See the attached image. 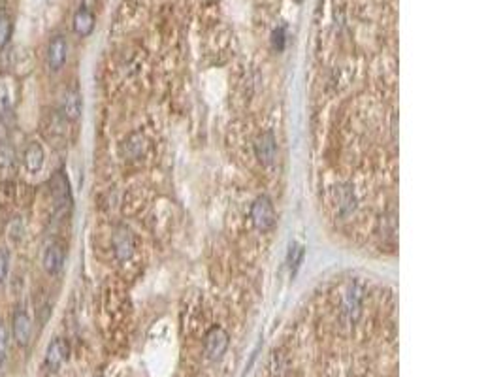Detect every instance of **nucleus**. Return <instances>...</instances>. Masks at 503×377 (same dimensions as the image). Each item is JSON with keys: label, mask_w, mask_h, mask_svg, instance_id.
I'll use <instances>...</instances> for the list:
<instances>
[{"label": "nucleus", "mask_w": 503, "mask_h": 377, "mask_svg": "<svg viewBox=\"0 0 503 377\" xmlns=\"http://www.w3.org/2000/svg\"><path fill=\"white\" fill-rule=\"evenodd\" d=\"M50 196H51V204L55 207L57 215L64 217L72 212V204H74V198H72V189H70V181L66 178L64 170H57L50 179Z\"/></svg>", "instance_id": "f257e3e1"}, {"label": "nucleus", "mask_w": 503, "mask_h": 377, "mask_svg": "<svg viewBox=\"0 0 503 377\" xmlns=\"http://www.w3.org/2000/svg\"><path fill=\"white\" fill-rule=\"evenodd\" d=\"M251 219H253V225L258 230H263V232L274 228V225H276V207H274V202H271L269 196L260 194L253 202V206H251Z\"/></svg>", "instance_id": "f03ea898"}, {"label": "nucleus", "mask_w": 503, "mask_h": 377, "mask_svg": "<svg viewBox=\"0 0 503 377\" xmlns=\"http://www.w3.org/2000/svg\"><path fill=\"white\" fill-rule=\"evenodd\" d=\"M228 343H230V338H228V332L225 328L220 327L212 328V330L206 334V342H204V349H206L207 358H209V360H219L220 356L227 353Z\"/></svg>", "instance_id": "7ed1b4c3"}, {"label": "nucleus", "mask_w": 503, "mask_h": 377, "mask_svg": "<svg viewBox=\"0 0 503 377\" xmlns=\"http://www.w3.org/2000/svg\"><path fill=\"white\" fill-rule=\"evenodd\" d=\"M12 334L17 345L27 347L32 340V320L25 309H17L12 319Z\"/></svg>", "instance_id": "20e7f679"}, {"label": "nucleus", "mask_w": 503, "mask_h": 377, "mask_svg": "<svg viewBox=\"0 0 503 377\" xmlns=\"http://www.w3.org/2000/svg\"><path fill=\"white\" fill-rule=\"evenodd\" d=\"M68 355H70V347H68L66 340L55 338L50 343V347H48V353H45V358H43V366L50 371L61 370V366L66 363Z\"/></svg>", "instance_id": "39448f33"}, {"label": "nucleus", "mask_w": 503, "mask_h": 377, "mask_svg": "<svg viewBox=\"0 0 503 377\" xmlns=\"http://www.w3.org/2000/svg\"><path fill=\"white\" fill-rule=\"evenodd\" d=\"M64 261H66V253H64V247L61 243H50L45 251H43L42 256V266L43 270L48 272L50 276H57L61 274L64 266Z\"/></svg>", "instance_id": "423d86ee"}, {"label": "nucleus", "mask_w": 503, "mask_h": 377, "mask_svg": "<svg viewBox=\"0 0 503 377\" xmlns=\"http://www.w3.org/2000/svg\"><path fill=\"white\" fill-rule=\"evenodd\" d=\"M256 159L263 164H271L277 157V140L271 130H266L256 138L255 142Z\"/></svg>", "instance_id": "0eeeda50"}, {"label": "nucleus", "mask_w": 503, "mask_h": 377, "mask_svg": "<svg viewBox=\"0 0 503 377\" xmlns=\"http://www.w3.org/2000/svg\"><path fill=\"white\" fill-rule=\"evenodd\" d=\"M66 57H68V43L64 40V36H53L48 45V66L53 72H59L66 63Z\"/></svg>", "instance_id": "6e6552de"}, {"label": "nucleus", "mask_w": 503, "mask_h": 377, "mask_svg": "<svg viewBox=\"0 0 503 377\" xmlns=\"http://www.w3.org/2000/svg\"><path fill=\"white\" fill-rule=\"evenodd\" d=\"M114 251L115 256L119 258L121 263L128 261L130 256L134 255V238L130 234V230L127 228H117L114 234Z\"/></svg>", "instance_id": "1a4fd4ad"}, {"label": "nucleus", "mask_w": 503, "mask_h": 377, "mask_svg": "<svg viewBox=\"0 0 503 377\" xmlns=\"http://www.w3.org/2000/svg\"><path fill=\"white\" fill-rule=\"evenodd\" d=\"M81 112H83V100H81V94H79L76 89L66 91L63 100L64 119H68V121H78L79 117H81Z\"/></svg>", "instance_id": "9d476101"}, {"label": "nucleus", "mask_w": 503, "mask_h": 377, "mask_svg": "<svg viewBox=\"0 0 503 377\" xmlns=\"http://www.w3.org/2000/svg\"><path fill=\"white\" fill-rule=\"evenodd\" d=\"M43 147L40 143H29L27 145V150L23 153V164H25V168L30 172V174H38V172L43 168Z\"/></svg>", "instance_id": "9b49d317"}, {"label": "nucleus", "mask_w": 503, "mask_h": 377, "mask_svg": "<svg viewBox=\"0 0 503 377\" xmlns=\"http://www.w3.org/2000/svg\"><path fill=\"white\" fill-rule=\"evenodd\" d=\"M94 30V14L87 6H81L74 15V32L87 38Z\"/></svg>", "instance_id": "f8f14e48"}, {"label": "nucleus", "mask_w": 503, "mask_h": 377, "mask_svg": "<svg viewBox=\"0 0 503 377\" xmlns=\"http://www.w3.org/2000/svg\"><path fill=\"white\" fill-rule=\"evenodd\" d=\"M15 87L10 78H0V115H10L14 112Z\"/></svg>", "instance_id": "ddd939ff"}, {"label": "nucleus", "mask_w": 503, "mask_h": 377, "mask_svg": "<svg viewBox=\"0 0 503 377\" xmlns=\"http://www.w3.org/2000/svg\"><path fill=\"white\" fill-rule=\"evenodd\" d=\"M17 163H15V153L8 145L0 147V179H10L15 174Z\"/></svg>", "instance_id": "4468645a"}, {"label": "nucleus", "mask_w": 503, "mask_h": 377, "mask_svg": "<svg viewBox=\"0 0 503 377\" xmlns=\"http://www.w3.org/2000/svg\"><path fill=\"white\" fill-rule=\"evenodd\" d=\"M360 291L358 289H351L345 296V304H343V312L349 317V320H355L360 314Z\"/></svg>", "instance_id": "2eb2a0df"}, {"label": "nucleus", "mask_w": 503, "mask_h": 377, "mask_svg": "<svg viewBox=\"0 0 503 377\" xmlns=\"http://www.w3.org/2000/svg\"><path fill=\"white\" fill-rule=\"evenodd\" d=\"M14 34V21L6 12H0V50H4Z\"/></svg>", "instance_id": "dca6fc26"}, {"label": "nucleus", "mask_w": 503, "mask_h": 377, "mask_svg": "<svg viewBox=\"0 0 503 377\" xmlns=\"http://www.w3.org/2000/svg\"><path fill=\"white\" fill-rule=\"evenodd\" d=\"M304 255H305L304 245H302V243H292L291 249H289V255H287V264H289V268H291V276H296L300 264L304 263Z\"/></svg>", "instance_id": "f3484780"}, {"label": "nucleus", "mask_w": 503, "mask_h": 377, "mask_svg": "<svg viewBox=\"0 0 503 377\" xmlns=\"http://www.w3.org/2000/svg\"><path fill=\"white\" fill-rule=\"evenodd\" d=\"M10 272V251L6 247H0V285L4 283Z\"/></svg>", "instance_id": "a211bd4d"}, {"label": "nucleus", "mask_w": 503, "mask_h": 377, "mask_svg": "<svg viewBox=\"0 0 503 377\" xmlns=\"http://www.w3.org/2000/svg\"><path fill=\"white\" fill-rule=\"evenodd\" d=\"M340 210L343 214H351L355 210V196H353V192L345 191V194L340 198Z\"/></svg>", "instance_id": "6ab92c4d"}, {"label": "nucleus", "mask_w": 503, "mask_h": 377, "mask_svg": "<svg viewBox=\"0 0 503 377\" xmlns=\"http://www.w3.org/2000/svg\"><path fill=\"white\" fill-rule=\"evenodd\" d=\"M6 355H8V336L4 327H0V368H2V364L6 360Z\"/></svg>", "instance_id": "aec40b11"}, {"label": "nucleus", "mask_w": 503, "mask_h": 377, "mask_svg": "<svg viewBox=\"0 0 503 377\" xmlns=\"http://www.w3.org/2000/svg\"><path fill=\"white\" fill-rule=\"evenodd\" d=\"M271 43H274V48H276L277 51L285 50V30L283 29L274 30V34H271Z\"/></svg>", "instance_id": "412c9836"}, {"label": "nucleus", "mask_w": 503, "mask_h": 377, "mask_svg": "<svg viewBox=\"0 0 503 377\" xmlns=\"http://www.w3.org/2000/svg\"><path fill=\"white\" fill-rule=\"evenodd\" d=\"M298 2H300V0H298Z\"/></svg>", "instance_id": "4be33fe9"}]
</instances>
